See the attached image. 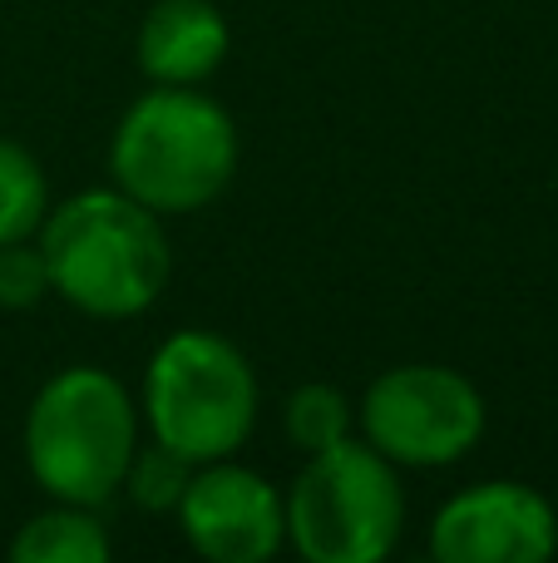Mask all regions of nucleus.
<instances>
[{
    "instance_id": "obj_1",
    "label": "nucleus",
    "mask_w": 558,
    "mask_h": 563,
    "mask_svg": "<svg viewBox=\"0 0 558 563\" xmlns=\"http://www.w3.org/2000/svg\"><path fill=\"white\" fill-rule=\"evenodd\" d=\"M35 243L49 267V291L94 321L144 317L174 273L164 218L124 188H85L49 203Z\"/></svg>"
},
{
    "instance_id": "obj_2",
    "label": "nucleus",
    "mask_w": 558,
    "mask_h": 563,
    "mask_svg": "<svg viewBox=\"0 0 558 563\" xmlns=\"http://www.w3.org/2000/svg\"><path fill=\"white\" fill-rule=\"evenodd\" d=\"M114 188L158 218L198 213L237 174V124L198 85H154L124 109L109 139Z\"/></svg>"
},
{
    "instance_id": "obj_3",
    "label": "nucleus",
    "mask_w": 558,
    "mask_h": 563,
    "mask_svg": "<svg viewBox=\"0 0 558 563\" xmlns=\"http://www.w3.org/2000/svg\"><path fill=\"white\" fill-rule=\"evenodd\" d=\"M138 450V400L104 366H65L25 410L30 479L59 505L99 509L119 495Z\"/></svg>"
},
{
    "instance_id": "obj_4",
    "label": "nucleus",
    "mask_w": 558,
    "mask_h": 563,
    "mask_svg": "<svg viewBox=\"0 0 558 563\" xmlns=\"http://www.w3.org/2000/svg\"><path fill=\"white\" fill-rule=\"evenodd\" d=\"M144 426L193 465L233 460L257 426V376L243 346L203 327L158 341L144 371Z\"/></svg>"
},
{
    "instance_id": "obj_5",
    "label": "nucleus",
    "mask_w": 558,
    "mask_h": 563,
    "mask_svg": "<svg viewBox=\"0 0 558 563\" xmlns=\"http://www.w3.org/2000/svg\"><path fill=\"white\" fill-rule=\"evenodd\" d=\"M282 505L287 544L306 563H381L405 525L401 475L361 440L306 455Z\"/></svg>"
},
{
    "instance_id": "obj_6",
    "label": "nucleus",
    "mask_w": 558,
    "mask_h": 563,
    "mask_svg": "<svg viewBox=\"0 0 558 563\" xmlns=\"http://www.w3.org/2000/svg\"><path fill=\"white\" fill-rule=\"evenodd\" d=\"M484 396L465 371L411 361L391 366L366 386L361 430L366 445L381 450L395 470H445L460 465L484 435Z\"/></svg>"
},
{
    "instance_id": "obj_7",
    "label": "nucleus",
    "mask_w": 558,
    "mask_h": 563,
    "mask_svg": "<svg viewBox=\"0 0 558 563\" xmlns=\"http://www.w3.org/2000/svg\"><path fill=\"white\" fill-rule=\"evenodd\" d=\"M174 515L188 549L208 563H267L287 544V505L277 485L233 460L198 465Z\"/></svg>"
},
{
    "instance_id": "obj_8",
    "label": "nucleus",
    "mask_w": 558,
    "mask_h": 563,
    "mask_svg": "<svg viewBox=\"0 0 558 563\" xmlns=\"http://www.w3.org/2000/svg\"><path fill=\"white\" fill-rule=\"evenodd\" d=\"M554 549V505L520 479H484L460 489L431 519V554L440 563H544Z\"/></svg>"
},
{
    "instance_id": "obj_9",
    "label": "nucleus",
    "mask_w": 558,
    "mask_h": 563,
    "mask_svg": "<svg viewBox=\"0 0 558 563\" xmlns=\"http://www.w3.org/2000/svg\"><path fill=\"white\" fill-rule=\"evenodd\" d=\"M233 30L213 0H154L134 55L148 85H208L223 69Z\"/></svg>"
},
{
    "instance_id": "obj_10",
    "label": "nucleus",
    "mask_w": 558,
    "mask_h": 563,
    "mask_svg": "<svg viewBox=\"0 0 558 563\" xmlns=\"http://www.w3.org/2000/svg\"><path fill=\"white\" fill-rule=\"evenodd\" d=\"M114 554L109 529L99 525L94 509L85 505H59L45 515H30L20 534L10 539V559L15 563H104Z\"/></svg>"
},
{
    "instance_id": "obj_11",
    "label": "nucleus",
    "mask_w": 558,
    "mask_h": 563,
    "mask_svg": "<svg viewBox=\"0 0 558 563\" xmlns=\"http://www.w3.org/2000/svg\"><path fill=\"white\" fill-rule=\"evenodd\" d=\"M282 420H287V440H292L302 455H316V450H332V445H342V440H351L356 406L332 380H306V386H297L292 396H287Z\"/></svg>"
},
{
    "instance_id": "obj_12",
    "label": "nucleus",
    "mask_w": 558,
    "mask_h": 563,
    "mask_svg": "<svg viewBox=\"0 0 558 563\" xmlns=\"http://www.w3.org/2000/svg\"><path fill=\"white\" fill-rule=\"evenodd\" d=\"M45 213H49L45 168L15 139H0V243L35 238Z\"/></svg>"
},
{
    "instance_id": "obj_13",
    "label": "nucleus",
    "mask_w": 558,
    "mask_h": 563,
    "mask_svg": "<svg viewBox=\"0 0 558 563\" xmlns=\"http://www.w3.org/2000/svg\"><path fill=\"white\" fill-rule=\"evenodd\" d=\"M193 460L178 455V450H168L164 440H148V445L134 450V460H129L124 470V495L134 499L144 515H174L178 499H183L188 479H193Z\"/></svg>"
},
{
    "instance_id": "obj_14",
    "label": "nucleus",
    "mask_w": 558,
    "mask_h": 563,
    "mask_svg": "<svg viewBox=\"0 0 558 563\" xmlns=\"http://www.w3.org/2000/svg\"><path fill=\"white\" fill-rule=\"evenodd\" d=\"M49 291V267L35 238L0 243V311H35Z\"/></svg>"
}]
</instances>
